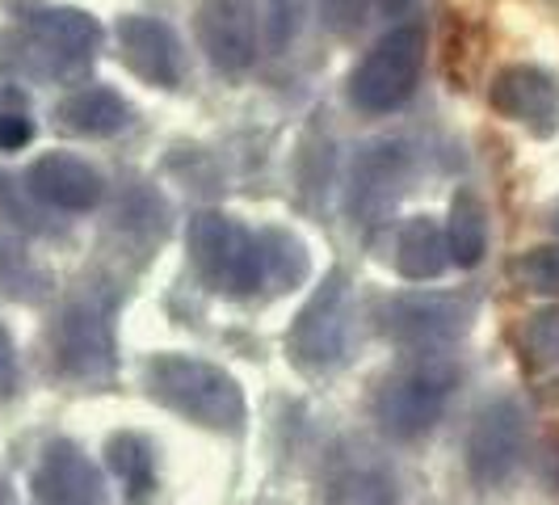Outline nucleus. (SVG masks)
Masks as SVG:
<instances>
[{
	"label": "nucleus",
	"mask_w": 559,
	"mask_h": 505,
	"mask_svg": "<svg viewBox=\"0 0 559 505\" xmlns=\"http://www.w3.org/2000/svg\"><path fill=\"white\" fill-rule=\"evenodd\" d=\"M395 270L408 282H433L447 274L450 245L447 224H438L433 215H408L395 232Z\"/></svg>",
	"instance_id": "18"
},
{
	"label": "nucleus",
	"mask_w": 559,
	"mask_h": 505,
	"mask_svg": "<svg viewBox=\"0 0 559 505\" xmlns=\"http://www.w3.org/2000/svg\"><path fill=\"white\" fill-rule=\"evenodd\" d=\"M447 245L450 266H459V270H476L484 261V252H488V207L479 202L476 190H459L450 198Z\"/></svg>",
	"instance_id": "21"
},
{
	"label": "nucleus",
	"mask_w": 559,
	"mask_h": 505,
	"mask_svg": "<svg viewBox=\"0 0 559 505\" xmlns=\"http://www.w3.org/2000/svg\"><path fill=\"white\" fill-rule=\"evenodd\" d=\"M513 279L534 295H559V245H543V249L522 252L513 261Z\"/></svg>",
	"instance_id": "24"
},
{
	"label": "nucleus",
	"mask_w": 559,
	"mask_h": 505,
	"mask_svg": "<svg viewBox=\"0 0 559 505\" xmlns=\"http://www.w3.org/2000/svg\"><path fill=\"white\" fill-rule=\"evenodd\" d=\"M459 363L447 359L442 350H420L408 363L383 375L374 392V421L392 443H417L425 438L442 413L450 396L459 388Z\"/></svg>",
	"instance_id": "2"
},
{
	"label": "nucleus",
	"mask_w": 559,
	"mask_h": 505,
	"mask_svg": "<svg viewBox=\"0 0 559 505\" xmlns=\"http://www.w3.org/2000/svg\"><path fill=\"white\" fill-rule=\"evenodd\" d=\"M13 392H17V350H13V337L0 325V400Z\"/></svg>",
	"instance_id": "29"
},
{
	"label": "nucleus",
	"mask_w": 559,
	"mask_h": 505,
	"mask_svg": "<svg viewBox=\"0 0 559 505\" xmlns=\"http://www.w3.org/2000/svg\"><path fill=\"white\" fill-rule=\"evenodd\" d=\"M106 468H110L127 502L131 505H147L156 497V447L135 434V430H118L106 443Z\"/></svg>",
	"instance_id": "19"
},
{
	"label": "nucleus",
	"mask_w": 559,
	"mask_h": 505,
	"mask_svg": "<svg viewBox=\"0 0 559 505\" xmlns=\"http://www.w3.org/2000/svg\"><path fill=\"white\" fill-rule=\"evenodd\" d=\"M257 249H261V286H270V295L304 286L311 274L308 245L286 232V227H261L257 232Z\"/></svg>",
	"instance_id": "20"
},
{
	"label": "nucleus",
	"mask_w": 559,
	"mask_h": 505,
	"mask_svg": "<svg viewBox=\"0 0 559 505\" xmlns=\"http://www.w3.org/2000/svg\"><path fill=\"white\" fill-rule=\"evenodd\" d=\"M425 72V30L420 26H395L388 30L349 72V106L358 114H392L400 110L420 84Z\"/></svg>",
	"instance_id": "7"
},
{
	"label": "nucleus",
	"mask_w": 559,
	"mask_h": 505,
	"mask_svg": "<svg viewBox=\"0 0 559 505\" xmlns=\"http://www.w3.org/2000/svg\"><path fill=\"white\" fill-rule=\"evenodd\" d=\"M118 56L122 63L152 89H181L186 81V51H181V38L173 34L168 22L160 17H147V13H127L118 26Z\"/></svg>",
	"instance_id": "14"
},
{
	"label": "nucleus",
	"mask_w": 559,
	"mask_h": 505,
	"mask_svg": "<svg viewBox=\"0 0 559 505\" xmlns=\"http://www.w3.org/2000/svg\"><path fill=\"white\" fill-rule=\"evenodd\" d=\"M286 359L295 371L311 379H324L349 363L354 350V286L349 274L333 266L324 282L311 291V300L299 308V316L286 329Z\"/></svg>",
	"instance_id": "3"
},
{
	"label": "nucleus",
	"mask_w": 559,
	"mask_h": 505,
	"mask_svg": "<svg viewBox=\"0 0 559 505\" xmlns=\"http://www.w3.org/2000/svg\"><path fill=\"white\" fill-rule=\"evenodd\" d=\"M362 9H366V0H324V17H329V26L341 30V34L362 22Z\"/></svg>",
	"instance_id": "28"
},
{
	"label": "nucleus",
	"mask_w": 559,
	"mask_h": 505,
	"mask_svg": "<svg viewBox=\"0 0 559 505\" xmlns=\"http://www.w3.org/2000/svg\"><path fill=\"white\" fill-rule=\"evenodd\" d=\"M131 102L110 84H81L59 102V127L81 140H110L131 127Z\"/></svg>",
	"instance_id": "17"
},
{
	"label": "nucleus",
	"mask_w": 559,
	"mask_h": 505,
	"mask_svg": "<svg viewBox=\"0 0 559 505\" xmlns=\"http://www.w3.org/2000/svg\"><path fill=\"white\" fill-rule=\"evenodd\" d=\"M408 168H413L408 143L400 140L362 143L358 156H354V165H349V195H345L349 215L362 220V224L383 220L395 207V198L404 195V186H408Z\"/></svg>",
	"instance_id": "11"
},
{
	"label": "nucleus",
	"mask_w": 559,
	"mask_h": 505,
	"mask_svg": "<svg viewBox=\"0 0 559 505\" xmlns=\"http://www.w3.org/2000/svg\"><path fill=\"white\" fill-rule=\"evenodd\" d=\"M143 388L160 409L177 413L198 430L240 438L249 425V400L236 375L198 354H177V350L152 354L143 363Z\"/></svg>",
	"instance_id": "1"
},
{
	"label": "nucleus",
	"mask_w": 559,
	"mask_h": 505,
	"mask_svg": "<svg viewBox=\"0 0 559 505\" xmlns=\"http://www.w3.org/2000/svg\"><path fill=\"white\" fill-rule=\"evenodd\" d=\"M56 371L76 388H110L118 375L114 345V304L102 291H81L59 308L51 325Z\"/></svg>",
	"instance_id": "4"
},
{
	"label": "nucleus",
	"mask_w": 559,
	"mask_h": 505,
	"mask_svg": "<svg viewBox=\"0 0 559 505\" xmlns=\"http://www.w3.org/2000/svg\"><path fill=\"white\" fill-rule=\"evenodd\" d=\"M551 227H556V236H559V202H556V211H551Z\"/></svg>",
	"instance_id": "30"
},
{
	"label": "nucleus",
	"mask_w": 559,
	"mask_h": 505,
	"mask_svg": "<svg viewBox=\"0 0 559 505\" xmlns=\"http://www.w3.org/2000/svg\"><path fill=\"white\" fill-rule=\"evenodd\" d=\"M522 345L531 350L534 363H559V308H543L526 320Z\"/></svg>",
	"instance_id": "25"
},
{
	"label": "nucleus",
	"mask_w": 559,
	"mask_h": 505,
	"mask_svg": "<svg viewBox=\"0 0 559 505\" xmlns=\"http://www.w3.org/2000/svg\"><path fill=\"white\" fill-rule=\"evenodd\" d=\"M34 140V118L26 110L0 114V152H22Z\"/></svg>",
	"instance_id": "27"
},
{
	"label": "nucleus",
	"mask_w": 559,
	"mask_h": 505,
	"mask_svg": "<svg viewBox=\"0 0 559 505\" xmlns=\"http://www.w3.org/2000/svg\"><path fill=\"white\" fill-rule=\"evenodd\" d=\"M29 489L38 505H110L106 472L72 438H51L43 447Z\"/></svg>",
	"instance_id": "12"
},
{
	"label": "nucleus",
	"mask_w": 559,
	"mask_h": 505,
	"mask_svg": "<svg viewBox=\"0 0 559 505\" xmlns=\"http://www.w3.org/2000/svg\"><path fill=\"white\" fill-rule=\"evenodd\" d=\"M186 249H190L198 279L227 300H249L261 286L257 232L231 220L227 211H194L186 227Z\"/></svg>",
	"instance_id": "6"
},
{
	"label": "nucleus",
	"mask_w": 559,
	"mask_h": 505,
	"mask_svg": "<svg viewBox=\"0 0 559 505\" xmlns=\"http://www.w3.org/2000/svg\"><path fill=\"white\" fill-rule=\"evenodd\" d=\"M476 295H433V291H413V295H388L374 325L400 350H447L467 329L476 325Z\"/></svg>",
	"instance_id": "8"
},
{
	"label": "nucleus",
	"mask_w": 559,
	"mask_h": 505,
	"mask_svg": "<svg viewBox=\"0 0 559 505\" xmlns=\"http://www.w3.org/2000/svg\"><path fill=\"white\" fill-rule=\"evenodd\" d=\"M22 26H26V38H22L17 63L43 81H76L97 59L106 38L102 22L72 4H29L22 13Z\"/></svg>",
	"instance_id": "5"
},
{
	"label": "nucleus",
	"mask_w": 559,
	"mask_h": 505,
	"mask_svg": "<svg viewBox=\"0 0 559 505\" xmlns=\"http://www.w3.org/2000/svg\"><path fill=\"white\" fill-rule=\"evenodd\" d=\"M488 102L501 118L526 127L538 140H551L559 131V81L534 63H513L497 72Z\"/></svg>",
	"instance_id": "15"
},
{
	"label": "nucleus",
	"mask_w": 559,
	"mask_h": 505,
	"mask_svg": "<svg viewBox=\"0 0 559 505\" xmlns=\"http://www.w3.org/2000/svg\"><path fill=\"white\" fill-rule=\"evenodd\" d=\"M26 186L43 207L68 211V215H84L106 198V177L72 152H43L26 168Z\"/></svg>",
	"instance_id": "16"
},
{
	"label": "nucleus",
	"mask_w": 559,
	"mask_h": 505,
	"mask_svg": "<svg viewBox=\"0 0 559 505\" xmlns=\"http://www.w3.org/2000/svg\"><path fill=\"white\" fill-rule=\"evenodd\" d=\"M526 455V409L513 396H492L479 404L467 430V477L476 489H501L518 477Z\"/></svg>",
	"instance_id": "9"
},
{
	"label": "nucleus",
	"mask_w": 559,
	"mask_h": 505,
	"mask_svg": "<svg viewBox=\"0 0 559 505\" xmlns=\"http://www.w3.org/2000/svg\"><path fill=\"white\" fill-rule=\"evenodd\" d=\"M316 505H400V477L379 450L345 443L320 468Z\"/></svg>",
	"instance_id": "10"
},
{
	"label": "nucleus",
	"mask_w": 559,
	"mask_h": 505,
	"mask_svg": "<svg viewBox=\"0 0 559 505\" xmlns=\"http://www.w3.org/2000/svg\"><path fill=\"white\" fill-rule=\"evenodd\" d=\"M0 291L13 300H26V304H38L47 295V274L4 232H0Z\"/></svg>",
	"instance_id": "23"
},
{
	"label": "nucleus",
	"mask_w": 559,
	"mask_h": 505,
	"mask_svg": "<svg viewBox=\"0 0 559 505\" xmlns=\"http://www.w3.org/2000/svg\"><path fill=\"white\" fill-rule=\"evenodd\" d=\"M304 22V0H265V34L270 51H286Z\"/></svg>",
	"instance_id": "26"
},
{
	"label": "nucleus",
	"mask_w": 559,
	"mask_h": 505,
	"mask_svg": "<svg viewBox=\"0 0 559 505\" xmlns=\"http://www.w3.org/2000/svg\"><path fill=\"white\" fill-rule=\"evenodd\" d=\"M198 47L215 72L240 77L257 63V4L252 0H198Z\"/></svg>",
	"instance_id": "13"
},
{
	"label": "nucleus",
	"mask_w": 559,
	"mask_h": 505,
	"mask_svg": "<svg viewBox=\"0 0 559 505\" xmlns=\"http://www.w3.org/2000/svg\"><path fill=\"white\" fill-rule=\"evenodd\" d=\"M51 207H43L38 198L29 195V186H22L17 177H9V173H0V220L9 227H17V232H29V236H51L59 232L51 224V215H47Z\"/></svg>",
	"instance_id": "22"
}]
</instances>
